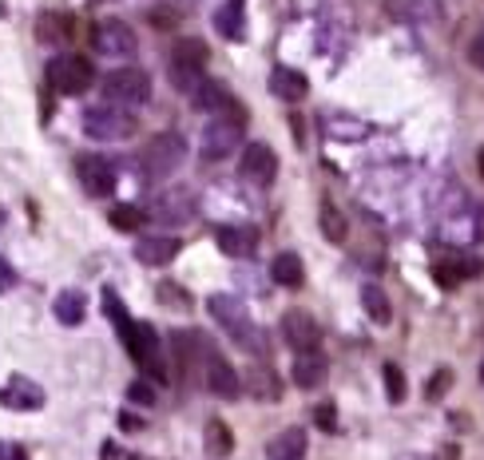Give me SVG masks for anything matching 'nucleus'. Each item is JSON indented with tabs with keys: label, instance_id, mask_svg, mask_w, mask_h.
<instances>
[{
	"label": "nucleus",
	"instance_id": "1",
	"mask_svg": "<svg viewBox=\"0 0 484 460\" xmlns=\"http://www.w3.org/2000/svg\"><path fill=\"white\" fill-rule=\"evenodd\" d=\"M207 310H211V318L231 334V342L239 349H246V354H254V357L267 354V334L250 321V314L242 310L239 298H231V294H211V298H207Z\"/></svg>",
	"mask_w": 484,
	"mask_h": 460
},
{
	"label": "nucleus",
	"instance_id": "2",
	"mask_svg": "<svg viewBox=\"0 0 484 460\" xmlns=\"http://www.w3.org/2000/svg\"><path fill=\"white\" fill-rule=\"evenodd\" d=\"M242 135H246V112L242 107H234L231 115H215L211 124L203 127V135H199V151H203L207 163L231 159V155L242 147Z\"/></svg>",
	"mask_w": 484,
	"mask_h": 460
},
{
	"label": "nucleus",
	"instance_id": "3",
	"mask_svg": "<svg viewBox=\"0 0 484 460\" xmlns=\"http://www.w3.org/2000/svg\"><path fill=\"white\" fill-rule=\"evenodd\" d=\"M207 60H211V48L199 36H179L175 48H171V84L187 91V96H195L199 84H203Z\"/></svg>",
	"mask_w": 484,
	"mask_h": 460
},
{
	"label": "nucleus",
	"instance_id": "4",
	"mask_svg": "<svg viewBox=\"0 0 484 460\" xmlns=\"http://www.w3.org/2000/svg\"><path fill=\"white\" fill-rule=\"evenodd\" d=\"M140 163H143V175H148L151 183H167L171 175L187 163V140H183L179 132H159L148 147H143Z\"/></svg>",
	"mask_w": 484,
	"mask_h": 460
},
{
	"label": "nucleus",
	"instance_id": "5",
	"mask_svg": "<svg viewBox=\"0 0 484 460\" xmlns=\"http://www.w3.org/2000/svg\"><path fill=\"white\" fill-rule=\"evenodd\" d=\"M99 91H104V104H115L123 112H132V107L151 99V76L143 68H115L99 80Z\"/></svg>",
	"mask_w": 484,
	"mask_h": 460
},
{
	"label": "nucleus",
	"instance_id": "6",
	"mask_svg": "<svg viewBox=\"0 0 484 460\" xmlns=\"http://www.w3.org/2000/svg\"><path fill=\"white\" fill-rule=\"evenodd\" d=\"M80 127H84V135L96 143H120L135 132V115L115 107V104H91L88 112L80 115Z\"/></svg>",
	"mask_w": 484,
	"mask_h": 460
},
{
	"label": "nucleus",
	"instance_id": "7",
	"mask_svg": "<svg viewBox=\"0 0 484 460\" xmlns=\"http://www.w3.org/2000/svg\"><path fill=\"white\" fill-rule=\"evenodd\" d=\"M44 80L56 96H84V91L96 88V68L84 56H56L44 68Z\"/></svg>",
	"mask_w": 484,
	"mask_h": 460
},
{
	"label": "nucleus",
	"instance_id": "8",
	"mask_svg": "<svg viewBox=\"0 0 484 460\" xmlns=\"http://www.w3.org/2000/svg\"><path fill=\"white\" fill-rule=\"evenodd\" d=\"M148 218L159 226H187L195 218V195L191 187H163L148 202Z\"/></svg>",
	"mask_w": 484,
	"mask_h": 460
},
{
	"label": "nucleus",
	"instance_id": "9",
	"mask_svg": "<svg viewBox=\"0 0 484 460\" xmlns=\"http://www.w3.org/2000/svg\"><path fill=\"white\" fill-rule=\"evenodd\" d=\"M91 44H96V52H104L107 60H127L140 52V40H135V32L127 29L123 21H99L96 29H91Z\"/></svg>",
	"mask_w": 484,
	"mask_h": 460
},
{
	"label": "nucleus",
	"instance_id": "10",
	"mask_svg": "<svg viewBox=\"0 0 484 460\" xmlns=\"http://www.w3.org/2000/svg\"><path fill=\"white\" fill-rule=\"evenodd\" d=\"M203 381H207V389L215 393V397H223V401H234L242 393V381H239V373H234V365L226 362L223 354H218L215 345H207V357H203Z\"/></svg>",
	"mask_w": 484,
	"mask_h": 460
},
{
	"label": "nucleus",
	"instance_id": "11",
	"mask_svg": "<svg viewBox=\"0 0 484 460\" xmlns=\"http://www.w3.org/2000/svg\"><path fill=\"white\" fill-rule=\"evenodd\" d=\"M76 179L91 199H107L115 191V167L104 155H80L76 159Z\"/></svg>",
	"mask_w": 484,
	"mask_h": 460
},
{
	"label": "nucleus",
	"instance_id": "12",
	"mask_svg": "<svg viewBox=\"0 0 484 460\" xmlns=\"http://www.w3.org/2000/svg\"><path fill=\"white\" fill-rule=\"evenodd\" d=\"M282 337L294 354H306V349H318V342H322V326L310 310H286L282 314Z\"/></svg>",
	"mask_w": 484,
	"mask_h": 460
},
{
	"label": "nucleus",
	"instance_id": "13",
	"mask_svg": "<svg viewBox=\"0 0 484 460\" xmlns=\"http://www.w3.org/2000/svg\"><path fill=\"white\" fill-rule=\"evenodd\" d=\"M239 171H242V179L259 183V187H270L278 179V155H274L270 143H246L239 155Z\"/></svg>",
	"mask_w": 484,
	"mask_h": 460
},
{
	"label": "nucleus",
	"instance_id": "14",
	"mask_svg": "<svg viewBox=\"0 0 484 460\" xmlns=\"http://www.w3.org/2000/svg\"><path fill=\"white\" fill-rule=\"evenodd\" d=\"M0 405L13 409V413H36L44 405V389L32 381V377L13 373V377H8V385L0 389Z\"/></svg>",
	"mask_w": 484,
	"mask_h": 460
},
{
	"label": "nucleus",
	"instance_id": "15",
	"mask_svg": "<svg viewBox=\"0 0 484 460\" xmlns=\"http://www.w3.org/2000/svg\"><path fill=\"white\" fill-rule=\"evenodd\" d=\"M72 36H76V16H72V13L52 8V13L36 16V40L48 44V48H60V44H68Z\"/></svg>",
	"mask_w": 484,
	"mask_h": 460
},
{
	"label": "nucleus",
	"instance_id": "16",
	"mask_svg": "<svg viewBox=\"0 0 484 460\" xmlns=\"http://www.w3.org/2000/svg\"><path fill=\"white\" fill-rule=\"evenodd\" d=\"M171 349H175V365L183 377L199 373V357H207V337H199L195 329H175L171 334Z\"/></svg>",
	"mask_w": 484,
	"mask_h": 460
},
{
	"label": "nucleus",
	"instance_id": "17",
	"mask_svg": "<svg viewBox=\"0 0 484 460\" xmlns=\"http://www.w3.org/2000/svg\"><path fill=\"white\" fill-rule=\"evenodd\" d=\"M183 251V243L175 234H148V238H135V259L143 266H167L175 262V254Z\"/></svg>",
	"mask_w": 484,
	"mask_h": 460
},
{
	"label": "nucleus",
	"instance_id": "18",
	"mask_svg": "<svg viewBox=\"0 0 484 460\" xmlns=\"http://www.w3.org/2000/svg\"><path fill=\"white\" fill-rule=\"evenodd\" d=\"M215 243L226 259H250V254L259 251V230L254 226H218Z\"/></svg>",
	"mask_w": 484,
	"mask_h": 460
},
{
	"label": "nucleus",
	"instance_id": "19",
	"mask_svg": "<svg viewBox=\"0 0 484 460\" xmlns=\"http://www.w3.org/2000/svg\"><path fill=\"white\" fill-rule=\"evenodd\" d=\"M389 21L401 24H437L441 21V4L437 0H386Z\"/></svg>",
	"mask_w": 484,
	"mask_h": 460
},
{
	"label": "nucleus",
	"instance_id": "20",
	"mask_svg": "<svg viewBox=\"0 0 484 460\" xmlns=\"http://www.w3.org/2000/svg\"><path fill=\"white\" fill-rule=\"evenodd\" d=\"M480 270H484V266L477 259H469V254H453V259H445V262L433 266V278H437V286H441V290H456L461 282L477 278Z\"/></svg>",
	"mask_w": 484,
	"mask_h": 460
},
{
	"label": "nucleus",
	"instance_id": "21",
	"mask_svg": "<svg viewBox=\"0 0 484 460\" xmlns=\"http://www.w3.org/2000/svg\"><path fill=\"white\" fill-rule=\"evenodd\" d=\"M290 381H294L298 389H318V385L326 381V357H322V349L294 354V362H290Z\"/></svg>",
	"mask_w": 484,
	"mask_h": 460
},
{
	"label": "nucleus",
	"instance_id": "22",
	"mask_svg": "<svg viewBox=\"0 0 484 460\" xmlns=\"http://www.w3.org/2000/svg\"><path fill=\"white\" fill-rule=\"evenodd\" d=\"M191 104H195L199 112H207L211 119H215V115H231L234 107H239V104H234V96L226 91V84H218V80H203V84H199V91L191 96Z\"/></svg>",
	"mask_w": 484,
	"mask_h": 460
},
{
	"label": "nucleus",
	"instance_id": "23",
	"mask_svg": "<svg viewBox=\"0 0 484 460\" xmlns=\"http://www.w3.org/2000/svg\"><path fill=\"white\" fill-rule=\"evenodd\" d=\"M270 91L278 99H286V104H298V99L310 96V80L294 68H274L270 72Z\"/></svg>",
	"mask_w": 484,
	"mask_h": 460
},
{
	"label": "nucleus",
	"instance_id": "24",
	"mask_svg": "<svg viewBox=\"0 0 484 460\" xmlns=\"http://www.w3.org/2000/svg\"><path fill=\"white\" fill-rule=\"evenodd\" d=\"M104 310H107V318H112V326H115V334H120L123 349L132 354V349H135V334H140V321L127 314V306H123L120 298H115L112 290H104Z\"/></svg>",
	"mask_w": 484,
	"mask_h": 460
},
{
	"label": "nucleus",
	"instance_id": "25",
	"mask_svg": "<svg viewBox=\"0 0 484 460\" xmlns=\"http://www.w3.org/2000/svg\"><path fill=\"white\" fill-rule=\"evenodd\" d=\"M270 278L278 282V286H286V290H298L306 282V266H302V259H298L294 251H282L278 259L270 262Z\"/></svg>",
	"mask_w": 484,
	"mask_h": 460
},
{
	"label": "nucleus",
	"instance_id": "26",
	"mask_svg": "<svg viewBox=\"0 0 484 460\" xmlns=\"http://www.w3.org/2000/svg\"><path fill=\"white\" fill-rule=\"evenodd\" d=\"M52 314H56L60 326H80L88 314V298L84 290H60L56 302H52Z\"/></svg>",
	"mask_w": 484,
	"mask_h": 460
},
{
	"label": "nucleus",
	"instance_id": "27",
	"mask_svg": "<svg viewBox=\"0 0 484 460\" xmlns=\"http://www.w3.org/2000/svg\"><path fill=\"white\" fill-rule=\"evenodd\" d=\"M215 29L218 36H226V40H246V13H242V0H226L223 8L215 13Z\"/></svg>",
	"mask_w": 484,
	"mask_h": 460
},
{
	"label": "nucleus",
	"instance_id": "28",
	"mask_svg": "<svg viewBox=\"0 0 484 460\" xmlns=\"http://www.w3.org/2000/svg\"><path fill=\"white\" fill-rule=\"evenodd\" d=\"M302 456H306V432L302 429H282L267 448V460H302Z\"/></svg>",
	"mask_w": 484,
	"mask_h": 460
},
{
	"label": "nucleus",
	"instance_id": "29",
	"mask_svg": "<svg viewBox=\"0 0 484 460\" xmlns=\"http://www.w3.org/2000/svg\"><path fill=\"white\" fill-rule=\"evenodd\" d=\"M318 226H322L326 243H334V246H342L345 238H350V218H345L330 199H326V202H322V210H318Z\"/></svg>",
	"mask_w": 484,
	"mask_h": 460
},
{
	"label": "nucleus",
	"instance_id": "30",
	"mask_svg": "<svg viewBox=\"0 0 484 460\" xmlns=\"http://www.w3.org/2000/svg\"><path fill=\"white\" fill-rule=\"evenodd\" d=\"M361 306H365V314H369L373 326H389L394 321V306H389V294L381 290V286H361Z\"/></svg>",
	"mask_w": 484,
	"mask_h": 460
},
{
	"label": "nucleus",
	"instance_id": "31",
	"mask_svg": "<svg viewBox=\"0 0 484 460\" xmlns=\"http://www.w3.org/2000/svg\"><path fill=\"white\" fill-rule=\"evenodd\" d=\"M112 226L115 230H123V234H135L143 223H148V210L143 207H135V202H120V207H112Z\"/></svg>",
	"mask_w": 484,
	"mask_h": 460
},
{
	"label": "nucleus",
	"instance_id": "32",
	"mask_svg": "<svg viewBox=\"0 0 484 460\" xmlns=\"http://www.w3.org/2000/svg\"><path fill=\"white\" fill-rule=\"evenodd\" d=\"M207 448H211V456H226L234 448V432L226 421H207Z\"/></svg>",
	"mask_w": 484,
	"mask_h": 460
},
{
	"label": "nucleus",
	"instance_id": "33",
	"mask_svg": "<svg viewBox=\"0 0 484 460\" xmlns=\"http://www.w3.org/2000/svg\"><path fill=\"white\" fill-rule=\"evenodd\" d=\"M381 377H386V397L394 401V405H401V401L409 397V385H405V373H401V365L389 362L386 370H381Z\"/></svg>",
	"mask_w": 484,
	"mask_h": 460
},
{
	"label": "nucleus",
	"instance_id": "34",
	"mask_svg": "<svg viewBox=\"0 0 484 460\" xmlns=\"http://www.w3.org/2000/svg\"><path fill=\"white\" fill-rule=\"evenodd\" d=\"M250 393H254V397H267V401L278 397V385H274L270 370H254L250 373Z\"/></svg>",
	"mask_w": 484,
	"mask_h": 460
},
{
	"label": "nucleus",
	"instance_id": "35",
	"mask_svg": "<svg viewBox=\"0 0 484 460\" xmlns=\"http://www.w3.org/2000/svg\"><path fill=\"white\" fill-rule=\"evenodd\" d=\"M314 425L326 429V432L337 429V405H334V401H322V405H318V409H314Z\"/></svg>",
	"mask_w": 484,
	"mask_h": 460
},
{
	"label": "nucleus",
	"instance_id": "36",
	"mask_svg": "<svg viewBox=\"0 0 484 460\" xmlns=\"http://www.w3.org/2000/svg\"><path fill=\"white\" fill-rule=\"evenodd\" d=\"M159 302H163V306H179V310L191 306V298L175 286V282H163V286H159Z\"/></svg>",
	"mask_w": 484,
	"mask_h": 460
},
{
	"label": "nucleus",
	"instance_id": "37",
	"mask_svg": "<svg viewBox=\"0 0 484 460\" xmlns=\"http://www.w3.org/2000/svg\"><path fill=\"white\" fill-rule=\"evenodd\" d=\"M449 385H453V370H437L433 381H429V401H441Z\"/></svg>",
	"mask_w": 484,
	"mask_h": 460
},
{
	"label": "nucleus",
	"instance_id": "38",
	"mask_svg": "<svg viewBox=\"0 0 484 460\" xmlns=\"http://www.w3.org/2000/svg\"><path fill=\"white\" fill-rule=\"evenodd\" d=\"M127 401H135V405H155V389H151V381H135L132 389H127Z\"/></svg>",
	"mask_w": 484,
	"mask_h": 460
},
{
	"label": "nucleus",
	"instance_id": "39",
	"mask_svg": "<svg viewBox=\"0 0 484 460\" xmlns=\"http://www.w3.org/2000/svg\"><path fill=\"white\" fill-rule=\"evenodd\" d=\"M13 286H16V270H13V266H8L4 254H0V294H8Z\"/></svg>",
	"mask_w": 484,
	"mask_h": 460
},
{
	"label": "nucleus",
	"instance_id": "40",
	"mask_svg": "<svg viewBox=\"0 0 484 460\" xmlns=\"http://www.w3.org/2000/svg\"><path fill=\"white\" fill-rule=\"evenodd\" d=\"M151 21L159 24L163 32H167V29H175V24H179V13H171V8H167V13H163V8H155V13H151Z\"/></svg>",
	"mask_w": 484,
	"mask_h": 460
},
{
	"label": "nucleus",
	"instance_id": "41",
	"mask_svg": "<svg viewBox=\"0 0 484 460\" xmlns=\"http://www.w3.org/2000/svg\"><path fill=\"white\" fill-rule=\"evenodd\" d=\"M0 460H29L21 445H13V440H0Z\"/></svg>",
	"mask_w": 484,
	"mask_h": 460
},
{
	"label": "nucleus",
	"instance_id": "42",
	"mask_svg": "<svg viewBox=\"0 0 484 460\" xmlns=\"http://www.w3.org/2000/svg\"><path fill=\"white\" fill-rule=\"evenodd\" d=\"M469 60L477 64V68H484V36H477V40H472V48H469Z\"/></svg>",
	"mask_w": 484,
	"mask_h": 460
},
{
	"label": "nucleus",
	"instance_id": "43",
	"mask_svg": "<svg viewBox=\"0 0 484 460\" xmlns=\"http://www.w3.org/2000/svg\"><path fill=\"white\" fill-rule=\"evenodd\" d=\"M104 460H132V456H123L120 445H104Z\"/></svg>",
	"mask_w": 484,
	"mask_h": 460
},
{
	"label": "nucleus",
	"instance_id": "44",
	"mask_svg": "<svg viewBox=\"0 0 484 460\" xmlns=\"http://www.w3.org/2000/svg\"><path fill=\"white\" fill-rule=\"evenodd\" d=\"M120 425H123L127 432H132V429H143V421H140V417H132V413H123V417H120Z\"/></svg>",
	"mask_w": 484,
	"mask_h": 460
},
{
	"label": "nucleus",
	"instance_id": "45",
	"mask_svg": "<svg viewBox=\"0 0 484 460\" xmlns=\"http://www.w3.org/2000/svg\"><path fill=\"white\" fill-rule=\"evenodd\" d=\"M477 171H480V179H484V147L477 151Z\"/></svg>",
	"mask_w": 484,
	"mask_h": 460
},
{
	"label": "nucleus",
	"instance_id": "46",
	"mask_svg": "<svg viewBox=\"0 0 484 460\" xmlns=\"http://www.w3.org/2000/svg\"><path fill=\"white\" fill-rule=\"evenodd\" d=\"M480 238H484V218H480Z\"/></svg>",
	"mask_w": 484,
	"mask_h": 460
},
{
	"label": "nucleus",
	"instance_id": "47",
	"mask_svg": "<svg viewBox=\"0 0 484 460\" xmlns=\"http://www.w3.org/2000/svg\"><path fill=\"white\" fill-rule=\"evenodd\" d=\"M480 381H484V365H480Z\"/></svg>",
	"mask_w": 484,
	"mask_h": 460
},
{
	"label": "nucleus",
	"instance_id": "48",
	"mask_svg": "<svg viewBox=\"0 0 484 460\" xmlns=\"http://www.w3.org/2000/svg\"><path fill=\"white\" fill-rule=\"evenodd\" d=\"M96 4H107V0H96Z\"/></svg>",
	"mask_w": 484,
	"mask_h": 460
}]
</instances>
